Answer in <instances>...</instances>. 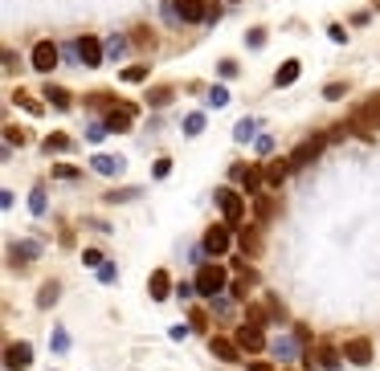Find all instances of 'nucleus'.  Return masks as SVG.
I'll use <instances>...</instances> for the list:
<instances>
[{
	"label": "nucleus",
	"instance_id": "nucleus-56",
	"mask_svg": "<svg viewBox=\"0 0 380 371\" xmlns=\"http://www.w3.org/2000/svg\"><path fill=\"white\" fill-rule=\"evenodd\" d=\"M258 155H270V151H274V139H270V135H258Z\"/></svg>",
	"mask_w": 380,
	"mask_h": 371
},
{
	"label": "nucleus",
	"instance_id": "nucleus-48",
	"mask_svg": "<svg viewBox=\"0 0 380 371\" xmlns=\"http://www.w3.org/2000/svg\"><path fill=\"white\" fill-rule=\"evenodd\" d=\"M151 176H156V180H168V176H172V160H168V155H160V160L151 163Z\"/></svg>",
	"mask_w": 380,
	"mask_h": 371
},
{
	"label": "nucleus",
	"instance_id": "nucleus-23",
	"mask_svg": "<svg viewBox=\"0 0 380 371\" xmlns=\"http://www.w3.org/2000/svg\"><path fill=\"white\" fill-rule=\"evenodd\" d=\"M57 298H62V281H57V278L41 281V290H37V310H49V306H57Z\"/></svg>",
	"mask_w": 380,
	"mask_h": 371
},
{
	"label": "nucleus",
	"instance_id": "nucleus-29",
	"mask_svg": "<svg viewBox=\"0 0 380 371\" xmlns=\"http://www.w3.org/2000/svg\"><path fill=\"white\" fill-rule=\"evenodd\" d=\"M250 139H258V118H238V127H233V143H250Z\"/></svg>",
	"mask_w": 380,
	"mask_h": 371
},
{
	"label": "nucleus",
	"instance_id": "nucleus-16",
	"mask_svg": "<svg viewBox=\"0 0 380 371\" xmlns=\"http://www.w3.org/2000/svg\"><path fill=\"white\" fill-rule=\"evenodd\" d=\"M262 184H266V163H250V167H245V176H241V192L254 200V196L262 192Z\"/></svg>",
	"mask_w": 380,
	"mask_h": 371
},
{
	"label": "nucleus",
	"instance_id": "nucleus-9",
	"mask_svg": "<svg viewBox=\"0 0 380 371\" xmlns=\"http://www.w3.org/2000/svg\"><path fill=\"white\" fill-rule=\"evenodd\" d=\"M29 363H33V343H29V339L4 347V371H25Z\"/></svg>",
	"mask_w": 380,
	"mask_h": 371
},
{
	"label": "nucleus",
	"instance_id": "nucleus-54",
	"mask_svg": "<svg viewBox=\"0 0 380 371\" xmlns=\"http://www.w3.org/2000/svg\"><path fill=\"white\" fill-rule=\"evenodd\" d=\"M245 323H266V310H262V306H250V310H245Z\"/></svg>",
	"mask_w": 380,
	"mask_h": 371
},
{
	"label": "nucleus",
	"instance_id": "nucleus-25",
	"mask_svg": "<svg viewBox=\"0 0 380 371\" xmlns=\"http://www.w3.org/2000/svg\"><path fill=\"white\" fill-rule=\"evenodd\" d=\"M143 98H147V106H156V111H164L168 102L176 98V86H147V94H143Z\"/></svg>",
	"mask_w": 380,
	"mask_h": 371
},
{
	"label": "nucleus",
	"instance_id": "nucleus-61",
	"mask_svg": "<svg viewBox=\"0 0 380 371\" xmlns=\"http://www.w3.org/2000/svg\"><path fill=\"white\" fill-rule=\"evenodd\" d=\"M49 371H53V368H49Z\"/></svg>",
	"mask_w": 380,
	"mask_h": 371
},
{
	"label": "nucleus",
	"instance_id": "nucleus-19",
	"mask_svg": "<svg viewBox=\"0 0 380 371\" xmlns=\"http://www.w3.org/2000/svg\"><path fill=\"white\" fill-rule=\"evenodd\" d=\"M205 4L209 0H176V13L184 24H205Z\"/></svg>",
	"mask_w": 380,
	"mask_h": 371
},
{
	"label": "nucleus",
	"instance_id": "nucleus-31",
	"mask_svg": "<svg viewBox=\"0 0 380 371\" xmlns=\"http://www.w3.org/2000/svg\"><path fill=\"white\" fill-rule=\"evenodd\" d=\"M274 212H278V204H274L270 196H254V216H258V225H270Z\"/></svg>",
	"mask_w": 380,
	"mask_h": 371
},
{
	"label": "nucleus",
	"instance_id": "nucleus-47",
	"mask_svg": "<svg viewBox=\"0 0 380 371\" xmlns=\"http://www.w3.org/2000/svg\"><path fill=\"white\" fill-rule=\"evenodd\" d=\"M98 281H102V286H111V281H119V265H111V261H102V265H98Z\"/></svg>",
	"mask_w": 380,
	"mask_h": 371
},
{
	"label": "nucleus",
	"instance_id": "nucleus-39",
	"mask_svg": "<svg viewBox=\"0 0 380 371\" xmlns=\"http://www.w3.org/2000/svg\"><path fill=\"white\" fill-rule=\"evenodd\" d=\"M107 135H111V131H107L102 118H90V122H86V143H102Z\"/></svg>",
	"mask_w": 380,
	"mask_h": 371
},
{
	"label": "nucleus",
	"instance_id": "nucleus-36",
	"mask_svg": "<svg viewBox=\"0 0 380 371\" xmlns=\"http://www.w3.org/2000/svg\"><path fill=\"white\" fill-rule=\"evenodd\" d=\"M86 106H95V111H111L115 98H111V90H90V94H86Z\"/></svg>",
	"mask_w": 380,
	"mask_h": 371
},
{
	"label": "nucleus",
	"instance_id": "nucleus-30",
	"mask_svg": "<svg viewBox=\"0 0 380 371\" xmlns=\"http://www.w3.org/2000/svg\"><path fill=\"white\" fill-rule=\"evenodd\" d=\"M140 196H143V188H111L102 200H107V204H131V200H140Z\"/></svg>",
	"mask_w": 380,
	"mask_h": 371
},
{
	"label": "nucleus",
	"instance_id": "nucleus-11",
	"mask_svg": "<svg viewBox=\"0 0 380 371\" xmlns=\"http://www.w3.org/2000/svg\"><path fill=\"white\" fill-rule=\"evenodd\" d=\"M233 339H238V347H241V351H250V355H254V351H262V347H270V343H266V335H262V326H258V323H241Z\"/></svg>",
	"mask_w": 380,
	"mask_h": 371
},
{
	"label": "nucleus",
	"instance_id": "nucleus-17",
	"mask_svg": "<svg viewBox=\"0 0 380 371\" xmlns=\"http://www.w3.org/2000/svg\"><path fill=\"white\" fill-rule=\"evenodd\" d=\"M299 74H303V62H299V57H286L283 66L274 70V86H278V90L294 86V82H299Z\"/></svg>",
	"mask_w": 380,
	"mask_h": 371
},
{
	"label": "nucleus",
	"instance_id": "nucleus-28",
	"mask_svg": "<svg viewBox=\"0 0 380 371\" xmlns=\"http://www.w3.org/2000/svg\"><path fill=\"white\" fill-rule=\"evenodd\" d=\"M229 102H233V94L225 90V86H209V90H205V106H209V111H225Z\"/></svg>",
	"mask_w": 380,
	"mask_h": 371
},
{
	"label": "nucleus",
	"instance_id": "nucleus-51",
	"mask_svg": "<svg viewBox=\"0 0 380 371\" xmlns=\"http://www.w3.org/2000/svg\"><path fill=\"white\" fill-rule=\"evenodd\" d=\"M102 261H107V257H102V249H86V253H82V265H90V270H98Z\"/></svg>",
	"mask_w": 380,
	"mask_h": 371
},
{
	"label": "nucleus",
	"instance_id": "nucleus-18",
	"mask_svg": "<svg viewBox=\"0 0 380 371\" xmlns=\"http://www.w3.org/2000/svg\"><path fill=\"white\" fill-rule=\"evenodd\" d=\"M299 343H303L299 335H294V339H290V335H278V339H270V355L283 359V363H290V359L299 355Z\"/></svg>",
	"mask_w": 380,
	"mask_h": 371
},
{
	"label": "nucleus",
	"instance_id": "nucleus-34",
	"mask_svg": "<svg viewBox=\"0 0 380 371\" xmlns=\"http://www.w3.org/2000/svg\"><path fill=\"white\" fill-rule=\"evenodd\" d=\"M238 245L245 249V253H262V237H258V229H238Z\"/></svg>",
	"mask_w": 380,
	"mask_h": 371
},
{
	"label": "nucleus",
	"instance_id": "nucleus-13",
	"mask_svg": "<svg viewBox=\"0 0 380 371\" xmlns=\"http://www.w3.org/2000/svg\"><path fill=\"white\" fill-rule=\"evenodd\" d=\"M344 359H348L352 368H368V363H372V343H368V339H348Z\"/></svg>",
	"mask_w": 380,
	"mask_h": 371
},
{
	"label": "nucleus",
	"instance_id": "nucleus-57",
	"mask_svg": "<svg viewBox=\"0 0 380 371\" xmlns=\"http://www.w3.org/2000/svg\"><path fill=\"white\" fill-rule=\"evenodd\" d=\"M176 294H180V298H192V294H201V290H196V281H180Z\"/></svg>",
	"mask_w": 380,
	"mask_h": 371
},
{
	"label": "nucleus",
	"instance_id": "nucleus-52",
	"mask_svg": "<svg viewBox=\"0 0 380 371\" xmlns=\"http://www.w3.org/2000/svg\"><path fill=\"white\" fill-rule=\"evenodd\" d=\"M189 323H192V330H209V314H205V310H192Z\"/></svg>",
	"mask_w": 380,
	"mask_h": 371
},
{
	"label": "nucleus",
	"instance_id": "nucleus-49",
	"mask_svg": "<svg viewBox=\"0 0 380 371\" xmlns=\"http://www.w3.org/2000/svg\"><path fill=\"white\" fill-rule=\"evenodd\" d=\"M62 57H66L70 66H78V70H82V57H78V41H66V46H62Z\"/></svg>",
	"mask_w": 380,
	"mask_h": 371
},
{
	"label": "nucleus",
	"instance_id": "nucleus-8",
	"mask_svg": "<svg viewBox=\"0 0 380 371\" xmlns=\"http://www.w3.org/2000/svg\"><path fill=\"white\" fill-rule=\"evenodd\" d=\"M37 257H41V241H13V245H8V265H13V270L33 265Z\"/></svg>",
	"mask_w": 380,
	"mask_h": 371
},
{
	"label": "nucleus",
	"instance_id": "nucleus-3",
	"mask_svg": "<svg viewBox=\"0 0 380 371\" xmlns=\"http://www.w3.org/2000/svg\"><path fill=\"white\" fill-rule=\"evenodd\" d=\"M135 118H140V106H135V102H115V106L102 115V122H107L111 135H127V131L135 127Z\"/></svg>",
	"mask_w": 380,
	"mask_h": 371
},
{
	"label": "nucleus",
	"instance_id": "nucleus-10",
	"mask_svg": "<svg viewBox=\"0 0 380 371\" xmlns=\"http://www.w3.org/2000/svg\"><path fill=\"white\" fill-rule=\"evenodd\" d=\"M209 351H213V359H221V363H241L238 339H225V335H209Z\"/></svg>",
	"mask_w": 380,
	"mask_h": 371
},
{
	"label": "nucleus",
	"instance_id": "nucleus-1",
	"mask_svg": "<svg viewBox=\"0 0 380 371\" xmlns=\"http://www.w3.org/2000/svg\"><path fill=\"white\" fill-rule=\"evenodd\" d=\"M213 200L229 225H241V220H245V209H250V204H245V192H238V188H217Z\"/></svg>",
	"mask_w": 380,
	"mask_h": 371
},
{
	"label": "nucleus",
	"instance_id": "nucleus-50",
	"mask_svg": "<svg viewBox=\"0 0 380 371\" xmlns=\"http://www.w3.org/2000/svg\"><path fill=\"white\" fill-rule=\"evenodd\" d=\"M327 37H332V41H335V46H348V29H344V24H327Z\"/></svg>",
	"mask_w": 380,
	"mask_h": 371
},
{
	"label": "nucleus",
	"instance_id": "nucleus-58",
	"mask_svg": "<svg viewBox=\"0 0 380 371\" xmlns=\"http://www.w3.org/2000/svg\"><path fill=\"white\" fill-rule=\"evenodd\" d=\"M13 204H17V192L4 188V192H0V209H13Z\"/></svg>",
	"mask_w": 380,
	"mask_h": 371
},
{
	"label": "nucleus",
	"instance_id": "nucleus-7",
	"mask_svg": "<svg viewBox=\"0 0 380 371\" xmlns=\"http://www.w3.org/2000/svg\"><path fill=\"white\" fill-rule=\"evenodd\" d=\"M74 41H78V57H82V70H98V66L107 62V46H102L98 37H90V33H86V37H74Z\"/></svg>",
	"mask_w": 380,
	"mask_h": 371
},
{
	"label": "nucleus",
	"instance_id": "nucleus-22",
	"mask_svg": "<svg viewBox=\"0 0 380 371\" xmlns=\"http://www.w3.org/2000/svg\"><path fill=\"white\" fill-rule=\"evenodd\" d=\"M147 294H151V302H164L168 294H172V278H168V270H156V274L147 278Z\"/></svg>",
	"mask_w": 380,
	"mask_h": 371
},
{
	"label": "nucleus",
	"instance_id": "nucleus-55",
	"mask_svg": "<svg viewBox=\"0 0 380 371\" xmlns=\"http://www.w3.org/2000/svg\"><path fill=\"white\" fill-rule=\"evenodd\" d=\"M4 74H17V49H4Z\"/></svg>",
	"mask_w": 380,
	"mask_h": 371
},
{
	"label": "nucleus",
	"instance_id": "nucleus-43",
	"mask_svg": "<svg viewBox=\"0 0 380 371\" xmlns=\"http://www.w3.org/2000/svg\"><path fill=\"white\" fill-rule=\"evenodd\" d=\"M217 74H221L225 82H233V78H238V74H241V66H238V62H233V57H221V62H217Z\"/></svg>",
	"mask_w": 380,
	"mask_h": 371
},
{
	"label": "nucleus",
	"instance_id": "nucleus-14",
	"mask_svg": "<svg viewBox=\"0 0 380 371\" xmlns=\"http://www.w3.org/2000/svg\"><path fill=\"white\" fill-rule=\"evenodd\" d=\"M41 98H46V106H53V111H70L74 106V94L66 90V86H57V82H46V86H41Z\"/></svg>",
	"mask_w": 380,
	"mask_h": 371
},
{
	"label": "nucleus",
	"instance_id": "nucleus-44",
	"mask_svg": "<svg viewBox=\"0 0 380 371\" xmlns=\"http://www.w3.org/2000/svg\"><path fill=\"white\" fill-rule=\"evenodd\" d=\"M78 176H82V167H70V163H53V180H66V184H70V180H78Z\"/></svg>",
	"mask_w": 380,
	"mask_h": 371
},
{
	"label": "nucleus",
	"instance_id": "nucleus-20",
	"mask_svg": "<svg viewBox=\"0 0 380 371\" xmlns=\"http://www.w3.org/2000/svg\"><path fill=\"white\" fill-rule=\"evenodd\" d=\"M254 286H258V274H254V270H241L238 278L229 281V298L245 302V298H250V290H254Z\"/></svg>",
	"mask_w": 380,
	"mask_h": 371
},
{
	"label": "nucleus",
	"instance_id": "nucleus-60",
	"mask_svg": "<svg viewBox=\"0 0 380 371\" xmlns=\"http://www.w3.org/2000/svg\"><path fill=\"white\" fill-rule=\"evenodd\" d=\"M229 4H238V0H229Z\"/></svg>",
	"mask_w": 380,
	"mask_h": 371
},
{
	"label": "nucleus",
	"instance_id": "nucleus-24",
	"mask_svg": "<svg viewBox=\"0 0 380 371\" xmlns=\"http://www.w3.org/2000/svg\"><path fill=\"white\" fill-rule=\"evenodd\" d=\"M70 147H74V139L62 135V131H49L46 139H41V151H46V155H66Z\"/></svg>",
	"mask_w": 380,
	"mask_h": 371
},
{
	"label": "nucleus",
	"instance_id": "nucleus-37",
	"mask_svg": "<svg viewBox=\"0 0 380 371\" xmlns=\"http://www.w3.org/2000/svg\"><path fill=\"white\" fill-rule=\"evenodd\" d=\"M205 131V111H192V115H184V135L189 139H196Z\"/></svg>",
	"mask_w": 380,
	"mask_h": 371
},
{
	"label": "nucleus",
	"instance_id": "nucleus-15",
	"mask_svg": "<svg viewBox=\"0 0 380 371\" xmlns=\"http://www.w3.org/2000/svg\"><path fill=\"white\" fill-rule=\"evenodd\" d=\"M90 172H98V176H123L127 172V160L123 155H90Z\"/></svg>",
	"mask_w": 380,
	"mask_h": 371
},
{
	"label": "nucleus",
	"instance_id": "nucleus-32",
	"mask_svg": "<svg viewBox=\"0 0 380 371\" xmlns=\"http://www.w3.org/2000/svg\"><path fill=\"white\" fill-rule=\"evenodd\" d=\"M13 102H17V106H25V111H29V115H46V106H41V102H37V98H33V94L29 90H13Z\"/></svg>",
	"mask_w": 380,
	"mask_h": 371
},
{
	"label": "nucleus",
	"instance_id": "nucleus-2",
	"mask_svg": "<svg viewBox=\"0 0 380 371\" xmlns=\"http://www.w3.org/2000/svg\"><path fill=\"white\" fill-rule=\"evenodd\" d=\"M201 245H205V253H209V257H225L229 249H233V225H229V220L209 225L205 237H201Z\"/></svg>",
	"mask_w": 380,
	"mask_h": 371
},
{
	"label": "nucleus",
	"instance_id": "nucleus-45",
	"mask_svg": "<svg viewBox=\"0 0 380 371\" xmlns=\"http://www.w3.org/2000/svg\"><path fill=\"white\" fill-rule=\"evenodd\" d=\"M266 46V29L254 24V29H245V49H262Z\"/></svg>",
	"mask_w": 380,
	"mask_h": 371
},
{
	"label": "nucleus",
	"instance_id": "nucleus-42",
	"mask_svg": "<svg viewBox=\"0 0 380 371\" xmlns=\"http://www.w3.org/2000/svg\"><path fill=\"white\" fill-rule=\"evenodd\" d=\"M233 302L238 298H221V294H217V298H209V306H213V314H221V318H233Z\"/></svg>",
	"mask_w": 380,
	"mask_h": 371
},
{
	"label": "nucleus",
	"instance_id": "nucleus-4",
	"mask_svg": "<svg viewBox=\"0 0 380 371\" xmlns=\"http://www.w3.org/2000/svg\"><path fill=\"white\" fill-rule=\"evenodd\" d=\"M57 62H62V46L57 41H37V46L29 49V66L37 74H53Z\"/></svg>",
	"mask_w": 380,
	"mask_h": 371
},
{
	"label": "nucleus",
	"instance_id": "nucleus-5",
	"mask_svg": "<svg viewBox=\"0 0 380 371\" xmlns=\"http://www.w3.org/2000/svg\"><path fill=\"white\" fill-rule=\"evenodd\" d=\"M196 290H201V298H217V294H225V290H229L225 270H221V265H201V274H196Z\"/></svg>",
	"mask_w": 380,
	"mask_h": 371
},
{
	"label": "nucleus",
	"instance_id": "nucleus-59",
	"mask_svg": "<svg viewBox=\"0 0 380 371\" xmlns=\"http://www.w3.org/2000/svg\"><path fill=\"white\" fill-rule=\"evenodd\" d=\"M250 371H274V363H250Z\"/></svg>",
	"mask_w": 380,
	"mask_h": 371
},
{
	"label": "nucleus",
	"instance_id": "nucleus-38",
	"mask_svg": "<svg viewBox=\"0 0 380 371\" xmlns=\"http://www.w3.org/2000/svg\"><path fill=\"white\" fill-rule=\"evenodd\" d=\"M4 143H8V147H29V131L8 122V127H4Z\"/></svg>",
	"mask_w": 380,
	"mask_h": 371
},
{
	"label": "nucleus",
	"instance_id": "nucleus-40",
	"mask_svg": "<svg viewBox=\"0 0 380 371\" xmlns=\"http://www.w3.org/2000/svg\"><path fill=\"white\" fill-rule=\"evenodd\" d=\"M49 347L57 351V355H66V351H70V335H66L62 326H53V330H49Z\"/></svg>",
	"mask_w": 380,
	"mask_h": 371
},
{
	"label": "nucleus",
	"instance_id": "nucleus-46",
	"mask_svg": "<svg viewBox=\"0 0 380 371\" xmlns=\"http://www.w3.org/2000/svg\"><path fill=\"white\" fill-rule=\"evenodd\" d=\"M344 94H348V82H327V86H323V98H327V102H339Z\"/></svg>",
	"mask_w": 380,
	"mask_h": 371
},
{
	"label": "nucleus",
	"instance_id": "nucleus-21",
	"mask_svg": "<svg viewBox=\"0 0 380 371\" xmlns=\"http://www.w3.org/2000/svg\"><path fill=\"white\" fill-rule=\"evenodd\" d=\"M315 359H319V368H323V371H339V363H344V351L332 347V343H319V347H315Z\"/></svg>",
	"mask_w": 380,
	"mask_h": 371
},
{
	"label": "nucleus",
	"instance_id": "nucleus-35",
	"mask_svg": "<svg viewBox=\"0 0 380 371\" xmlns=\"http://www.w3.org/2000/svg\"><path fill=\"white\" fill-rule=\"evenodd\" d=\"M147 78H151V66H127V70H119V82H131V86H135V82H147Z\"/></svg>",
	"mask_w": 380,
	"mask_h": 371
},
{
	"label": "nucleus",
	"instance_id": "nucleus-27",
	"mask_svg": "<svg viewBox=\"0 0 380 371\" xmlns=\"http://www.w3.org/2000/svg\"><path fill=\"white\" fill-rule=\"evenodd\" d=\"M131 46L140 49V53H151V49H156V33H151L147 24H135V29H131Z\"/></svg>",
	"mask_w": 380,
	"mask_h": 371
},
{
	"label": "nucleus",
	"instance_id": "nucleus-6",
	"mask_svg": "<svg viewBox=\"0 0 380 371\" xmlns=\"http://www.w3.org/2000/svg\"><path fill=\"white\" fill-rule=\"evenodd\" d=\"M327 143H332L327 135H311V139H303V143H299V147L290 151V163H294V172H299V167H307V163H315V160H319Z\"/></svg>",
	"mask_w": 380,
	"mask_h": 371
},
{
	"label": "nucleus",
	"instance_id": "nucleus-33",
	"mask_svg": "<svg viewBox=\"0 0 380 371\" xmlns=\"http://www.w3.org/2000/svg\"><path fill=\"white\" fill-rule=\"evenodd\" d=\"M29 212H33V216H46V212H49V196H46V188H41V184L29 192Z\"/></svg>",
	"mask_w": 380,
	"mask_h": 371
},
{
	"label": "nucleus",
	"instance_id": "nucleus-41",
	"mask_svg": "<svg viewBox=\"0 0 380 371\" xmlns=\"http://www.w3.org/2000/svg\"><path fill=\"white\" fill-rule=\"evenodd\" d=\"M160 13H164V21L172 24V29H184L180 13H176V0H160Z\"/></svg>",
	"mask_w": 380,
	"mask_h": 371
},
{
	"label": "nucleus",
	"instance_id": "nucleus-53",
	"mask_svg": "<svg viewBox=\"0 0 380 371\" xmlns=\"http://www.w3.org/2000/svg\"><path fill=\"white\" fill-rule=\"evenodd\" d=\"M217 21H221V4L209 0V4H205V24H217Z\"/></svg>",
	"mask_w": 380,
	"mask_h": 371
},
{
	"label": "nucleus",
	"instance_id": "nucleus-12",
	"mask_svg": "<svg viewBox=\"0 0 380 371\" xmlns=\"http://www.w3.org/2000/svg\"><path fill=\"white\" fill-rule=\"evenodd\" d=\"M294 172V163L290 155H274V160H266V188H283V180Z\"/></svg>",
	"mask_w": 380,
	"mask_h": 371
},
{
	"label": "nucleus",
	"instance_id": "nucleus-26",
	"mask_svg": "<svg viewBox=\"0 0 380 371\" xmlns=\"http://www.w3.org/2000/svg\"><path fill=\"white\" fill-rule=\"evenodd\" d=\"M102 46H107V62H119L127 49H135V46H131V37H123V33H111Z\"/></svg>",
	"mask_w": 380,
	"mask_h": 371
}]
</instances>
